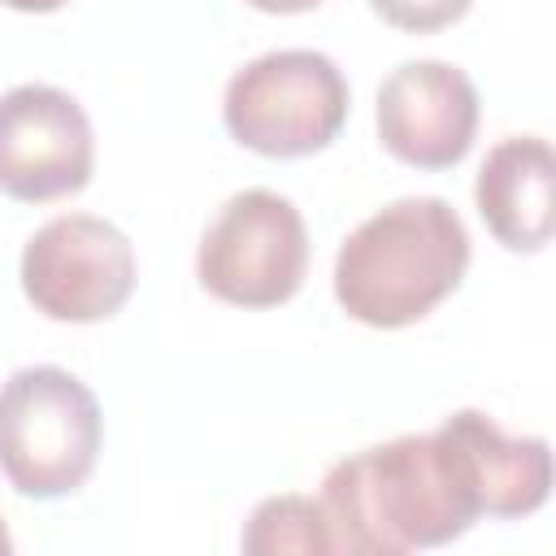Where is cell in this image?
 Instances as JSON below:
<instances>
[{
	"label": "cell",
	"instance_id": "obj_6",
	"mask_svg": "<svg viewBox=\"0 0 556 556\" xmlns=\"http://www.w3.org/2000/svg\"><path fill=\"white\" fill-rule=\"evenodd\" d=\"M135 248L130 239L91 213H65L43 222L22 248V291L48 321H104L122 313L135 291Z\"/></svg>",
	"mask_w": 556,
	"mask_h": 556
},
{
	"label": "cell",
	"instance_id": "obj_12",
	"mask_svg": "<svg viewBox=\"0 0 556 556\" xmlns=\"http://www.w3.org/2000/svg\"><path fill=\"white\" fill-rule=\"evenodd\" d=\"M473 0H369V9L395 26V30H408V35H430V30H443L452 22H460L469 13Z\"/></svg>",
	"mask_w": 556,
	"mask_h": 556
},
{
	"label": "cell",
	"instance_id": "obj_11",
	"mask_svg": "<svg viewBox=\"0 0 556 556\" xmlns=\"http://www.w3.org/2000/svg\"><path fill=\"white\" fill-rule=\"evenodd\" d=\"M243 552H252V556H282V552L330 556L334 539H330V521H326L321 500H308V495L261 500L243 526Z\"/></svg>",
	"mask_w": 556,
	"mask_h": 556
},
{
	"label": "cell",
	"instance_id": "obj_4",
	"mask_svg": "<svg viewBox=\"0 0 556 556\" xmlns=\"http://www.w3.org/2000/svg\"><path fill=\"white\" fill-rule=\"evenodd\" d=\"M348 78L313 48H278L230 74L222 122L235 143L261 156H313L330 148L348 122Z\"/></svg>",
	"mask_w": 556,
	"mask_h": 556
},
{
	"label": "cell",
	"instance_id": "obj_3",
	"mask_svg": "<svg viewBox=\"0 0 556 556\" xmlns=\"http://www.w3.org/2000/svg\"><path fill=\"white\" fill-rule=\"evenodd\" d=\"M104 417L83 378L61 365H26L0 382V473L26 500L78 491L100 456Z\"/></svg>",
	"mask_w": 556,
	"mask_h": 556
},
{
	"label": "cell",
	"instance_id": "obj_1",
	"mask_svg": "<svg viewBox=\"0 0 556 556\" xmlns=\"http://www.w3.org/2000/svg\"><path fill=\"white\" fill-rule=\"evenodd\" d=\"M321 508L334 552L348 556L443 547L478 521V508L434 430L343 456L321 482Z\"/></svg>",
	"mask_w": 556,
	"mask_h": 556
},
{
	"label": "cell",
	"instance_id": "obj_7",
	"mask_svg": "<svg viewBox=\"0 0 556 556\" xmlns=\"http://www.w3.org/2000/svg\"><path fill=\"white\" fill-rule=\"evenodd\" d=\"M96 135L83 104L48 83L0 96V191L22 204L74 195L91 182Z\"/></svg>",
	"mask_w": 556,
	"mask_h": 556
},
{
	"label": "cell",
	"instance_id": "obj_2",
	"mask_svg": "<svg viewBox=\"0 0 556 556\" xmlns=\"http://www.w3.org/2000/svg\"><path fill=\"white\" fill-rule=\"evenodd\" d=\"M469 269V230L439 195H404L365 217L334 256L339 308L374 330H400L443 304Z\"/></svg>",
	"mask_w": 556,
	"mask_h": 556
},
{
	"label": "cell",
	"instance_id": "obj_10",
	"mask_svg": "<svg viewBox=\"0 0 556 556\" xmlns=\"http://www.w3.org/2000/svg\"><path fill=\"white\" fill-rule=\"evenodd\" d=\"M473 204L495 243L543 252L556 230V152L543 135L500 139L473 182Z\"/></svg>",
	"mask_w": 556,
	"mask_h": 556
},
{
	"label": "cell",
	"instance_id": "obj_5",
	"mask_svg": "<svg viewBox=\"0 0 556 556\" xmlns=\"http://www.w3.org/2000/svg\"><path fill=\"white\" fill-rule=\"evenodd\" d=\"M308 274V230L300 208L265 187L230 195L208 222L195 278L200 287L235 308H278Z\"/></svg>",
	"mask_w": 556,
	"mask_h": 556
},
{
	"label": "cell",
	"instance_id": "obj_14",
	"mask_svg": "<svg viewBox=\"0 0 556 556\" xmlns=\"http://www.w3.org/2000/svg\"><path fill=\"white\" fill-rule=\"evenodd\" d=\"M0 4H9V9H17V13H56V9L70 4V0H0Z\"/></svg>",
	"mask_w": 556,
	"mask_h": 556
},
{
	"label": "cell",
	"instance_id": "obj_9",
	"mask_svg": "<svg viewBox=\"0 0 556 556\" xmlns=\"http://www.w3.org/2000/svg\"><path fill=\"white\" fill-rule=\"evenodd\" d=\"M478 517H530L552 495V447L539 434L508 439L495 417L460 408L434 426Z\"/></svg>",
	"mask_w": 556,
	"mask_h": 556
},
{
	"label": "cell",
	"instance_id": "obj_13",
	"mask_svg": "<svg viewBox=\"0 0 556 556\" xmlns=\"http://www.w3.org/2000/svg\"><path fill=\"white\" fill-rule=\"evenodd\" d=\"M243 4H252V9H261V13L287 17V13H308V9H317L321 0H243Z\"/></svg>",
	"mask_w": 556,
	"mask_h": 556
},
{
	"label": "cell",
	"instance_id": "obj_15",
	"mask_svg": "<svg viewBox=\"0 0 556 556\" xmlns=\"http://www.w3.org/2000/svg\"><path fill=\"white\" fill-rule=\"evenodd\" d=\"M13 552V539H9V526H4V517H0V556H9Z\"/></svg>",
	"mask_w": 556,
	"mask_h": 556
},
{
	"label": "cell",
	"instance_id": "obj_8",
	"mask_svg": "<svg viewBox=\"0 0 556 556\" xmlns=\"http://www.w3.org/2000/svg\"><path fill=\"white\" fill-rule=\"evenodd\" d=\"M478 135V87L460 65L404 61L378 87V139L413 169H452Z\"/></svg>",
	"mask_w": 556,
	"mask_h": 556
}]
</instances>
